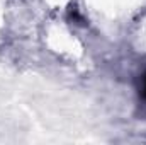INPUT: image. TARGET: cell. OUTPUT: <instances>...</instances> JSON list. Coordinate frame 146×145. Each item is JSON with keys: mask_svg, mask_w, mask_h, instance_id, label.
I'll use <instances>...</instances> for the list:
<instances>
[{"mask_svg": "<svg viewBox=\"0 0 146 145\" xmlns=\"http://www.w3.org/2000/svg\"><path fill=\"white\" fill-rule=\"evenodd\" d=\"M139 96H141V99L146 103V75L143 77V82H141V91H139Z\"/></svg>", "mask_w": 146, "mask_h": 145, "instance_id": "1", "label": "cell"}]
</instances>
